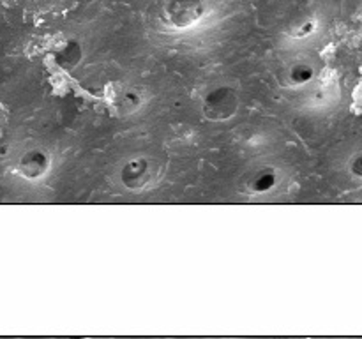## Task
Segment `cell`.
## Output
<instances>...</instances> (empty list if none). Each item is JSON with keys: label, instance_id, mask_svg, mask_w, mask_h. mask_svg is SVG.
<instances>
[{"label": "cell", "instance_id": "obj_1", "mask_svg": "<svg viewBox=\"0 0 362 339\" xmlns=\"http://www.w3.org/2000/svg\"><path fill=\"white\" fill-rule=\"evenodd\" d=\"M168 11L175 25L186 27L204 13V2L202 0H174Z\"/></svg>", "mask_w": 362, "mask_h": 339}, {"label": "cell", "instance_id": "obj_2", "mask_svg": "<svg viewBox=\"0 0 362 339\" xmlns=\"http://www.w3.org/2000/svg\"><path fill=\"white\" fill-rule=\"evenodd\" d=\"M351 170H354V174L358 175V177H362V155H358L357 159L354 161V166H351Z\"/></svg>", "mask_w": 362, "mask_h": 339}]
</instances>
